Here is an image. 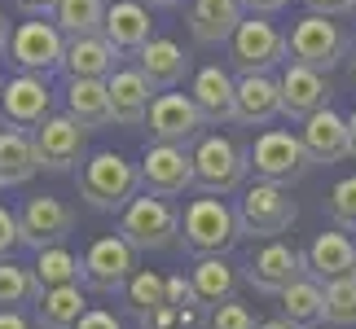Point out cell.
Here are the masks:
<instances>
[{
	"label": "cell",
	"mask_w": 356,
	"mask_h": 329,
	"mask_svg": "<svg viewBox=\"0 0 356 329\" xmlns=\"http://www.w3.org/2000/svg\"><path fill=\"white\" fill-rule=\"evenodd\" d=\"M145 189L141 180V162H128L115 149H97L84 158L79 167V198L92 211H123L128 202Z\"/></svg>",
	"instance_id": "cell-1"
},
{
	"label": "cell",
	"mask_w": 356,
	"mask_h": 329,
	"mask_svg": "<svg viewBox=\"0 0 356 329\" xmlns=\"http://www.w3.org/2000/svg\"><path fill=\"white\" fill-rule=\"evenodd\" d=\"M286 49H291V62L312 66V71L330 75L343 58H352V35L343 22H334L330 13H304V18L291 22L286 31Z\"/></svg>",
	"instance_id": "cell-2"
},
{
	"label": "cell",
	"mask_w": 356,
	"mask_h": 329,
	"mask_svg": "<svg viewBox=\"0 0 356 329\" xmlns=\"http://www.w3.org/2000/svg\"><path fill=\"white\" fill-rule=\"evenodd\" d=\"M242 237V219L220 194H202L181 215V246L189 255H225Z\"/></svg>",
	"instance_id": "cell-3"
},
{
	"label": "cell",
	"mask_w": 356,
	"mask_h": 329,
	"mask_svg": "<svg viewBox=\"0 0 356 329\" xmlns=\"http://www.w3.org/2000/svg\"><path fill=\"white\" fill-rule=\"evenodd\" d=\"M225 49H229V66H234L238 75H273L291 58L286 31L273 22V13H246Z\"/></svg>",
	"instance_id": "cell-4"
},
{
	"label": "cell",
	"mask_w": 356,
	"mask_h": 329,
	"mask_svg": "<svg viewBox=\"0 0 356 329\" xmlns=\"http://www.w3.org/2000/svg\"><path fill=\"white\" fill-rule=\"evenodd\" d=\"M194 171L202 194H238L246 171H251V149H242L225 132H202L194 141Z\"/></svg>",
	"instance_id": "cell-5"
},
{
	"label": "cell",
	"mask_w": 356,
	"mask_h": 329,
	"mask_svg": "<svg viewBox=\"0 0 356 329\" xmlns=\"http://www.w3.org/2000/svg\"><path fill=\"white\" fill-rule=\"evenodd\" d=\"M119 233L136 251H168L172 242H181V211L172 207V198L145 189L119 211Z\"/></svg>",
	"instance_id": "cell-6"
},
{
	"label": "cell",
	"mask_w": 356,
	"mask_h": 329,
	"mask_svg": "<svg viewBox=\"0 0 356 329\" xmlns=\"http://www.w3.org/2000/svg\"><path fill=\"white\" fill-rule=\"evenodd\" d=\"M238 219H242V237L273 242V237H282V233H291V224L299 219V207H295V198L286 194V185L255 180L238 202Z\"/></svg>",
	"instance_id": "cell-7"
},
{
	"label": "cell",
	"mask_w": 356,
	"mask_h": 329,
	"mask_svg": "<svg viewBox=\"0 0 356 329\" xmlns=\"http://www.w3.org/2000/svg\"><path fill=\"white\" fill-rule=\"evenodd\" d=\"M312 167V154L304 145V136L286 132V128H268L255 136L251 145V171L259 180H277V185H295L304 180Z\"/></svg>",
	"instance_id": "cell-8"
},
{
	"label": "cell",
	"mask_w": 356,
	"mask_h": 329,
	"mask_svg": "<svg viewBox=\"0 0 356 329\" xmlns=\"http://www.w3.org/2000/svg\"><path fill=\"white\" fill-rule=\"evenodd\" d=\"M66 44H71V35H66L53 18L49 22L44 18H31V22H18V26H13L9 58H13L18 71L53 75V71H62V62H66Z\"/></svg>",
	"instance_id": "cell-9"
},
{
	"label": "cell",
	"mask_w": 356,
	"mask_h": 329,
	"mask_svg": "<svg viewBox=\"0 0 356 329\" xmlns=\"http://www.w3.org/2000/svg\"><path fill=\"white\" fill-rule=\"evenodd\" d=\"M0 119H5V128H22V132H35L44 119H53L49 75H35V71L9 75L5 88H0Z\"/></svg>",
	"instance_id": "cell-10"
},
{
	"label": "cell",
	"mask_w": 356,
	"mask_h": 329,
	"mask_svg": "<svg viewBox=\"0 0 356 329\" xmlns=\"http://www.w3.org/2000/svg\"><path fill=\"white\" fill-rule=\"evenodd\" d=\"M136 272V246L123 233H106L84 251V285L97 294H123Z\"/></svg>",
	"instance_id": "cell-11"
},
{
	"label": "cell",
	"mask_w": 356,
	"mask_h": 329,
	"mask_svg": "<svg viewBox=\"0 0 356 329\" xmlns=\"http://www.w3.org/2000/svg\"><path fill=\"white\" fill-rule=\"evenodd\" d=\"M141 180H145L149 194H163V198H181V194H189V189H198L194 149L154 141L145 149V158H141Z\"/></svg>",
	"instance_id": "cell-12"
},
{
	"label": "cell",
	"mask_w": 356,
	"mask_h": 329,
	"mask_svg": "<svg viewBox=\"0 0 356 329\" xmlns=\"http://www.w3.org/2000/svg\"><path fill=\"white\" fill-rule=\"evenodd\" d=\"M145 128L154 141H168V145H194L202 128H207V115L198 110V101L189 92H159L154 106H149V119Z\"/></svg>",
	"instance_id": "cell-13"
},
{
	"label": "cell",
	"mask_w": 356,
	"mask_h": 329,
	"mask_svg": "<svg viewBox=\"0 0 356 329\" xmlns=\"http://www.w3.org/2000/svg\"><path fill=\"white\" fill-rule=\"evenodd\" d=\"M308 272V255H299L295 246H286L273 237L268 246H259V251L242 264V277L255 285L259 294H282L291 281H299Z\"/></svg>",
	"instance_id": "cell-14"
},
{
	"label": "cell",
	"mask_w": 356,
	"mask_h": 329,
	"mask_svg": "<svg viewBox=\"0 0 356 329\" xmlns=\"http://www.w3.org/2000/svg\"><path fill=\"white\" fill-rule=\"evenodd\" d=\"M18 224H22V246L44 251V246H62L75 233V211L62 198H26Z\"/></svg>",
	"instance_id": "cell-15"
},
{
	"label": "cell",
	"mask_w": 356,
	"mask_h": 329,
	"mask_svg": "<svg viewBox=\"0 0 356 329\" xmlns=\"http://www.w3.org/2000/svg\"><path fill=\"white\" fill-rule=\"evenodd\" d=\"M84 123L71 115H53L35 128V149H40V167L44 171H71L84 158Z\"/></svg>",
	"instance_id": "cell-16"
},
{
	"label": "cell",
	"mask_w": 356,
	"mask_h": 329,
	"mask_svg": "<svg viewBox=\"0 0 356 329\" xmlns=\"http://www.w3.org/2000/svg\"><path fill=\"white\" fill-rule=\"evenodd\" d=\"M106 84H111V119H115V128H145L159 88L145 79L141 66H119Z\"/></svg>",
	"instance_id": "cell-17"
},
{
	"label": "cell",
	"mask_w": 356,
	"mask_h": 329,
	"mask_svg": "<svg viewBox=\"0 0 356 329\" xmlns=\"http://www.w3.org/2000/svg\"><path fill=\"white\" fill-rule=\"evenodd\" d=\"M277 84H282V115L299 119V123L330 106V92H334L330 79H325V71H312V66H299V62L286 66V71L277 75Z\"/></svg>",
	"instance_id": "cell-18"
},
{
	"label": "cell",
	"mask_w": 356,
	"mask_h": 329,
	"mask_svg": "<svg viewBox=\"0 0 356 329\" xmlns=\"http://www.w3.org/2000/svg\"><path fill=\"white\" fill-rule=\"evenodd\" d=\"M189 97L207 115V123H238V79L225 66H198L189 79Z\"/></svg>",
	"instance_id": "cell-19"
},
{
	"label": "cell",
	"mask_w": 356,
	"mask_h": 329,
	"mask_svg": "<svg viewBox=\"0 0 356 329\" xmlns=\"http://www.w3.org/2000/svg\"><path fill=\"white\" fill-rule=\"evenodd\" d=\"M304 145H308V154H312V162H343V158H352V128H348V119L339 115V110H317V115H308L304 119Z\"/></svg>",
	"instance_id": "cell-20"
},
{
	"label": "cell",
	"mask_w": 356,
	"mask_h": 329,
	"mask_svg": "<svg viewBox=\"0 0 356 329\" xmlns=\"http://www.w3.org/2000/svg\"><path fill=\"white\" fill-rule=\"evenodd\" d=\"M102 35L111 40L119 53H141L154 40V22H149V5L145 0H111L106 9V26Z\"/></svg>",
	"instance_id": "cell-21"
},
{
	"label": "cell",
	"mask_w": 356,
	"mask_h": 329,
	"mask_svg": "<svg viewBox=\"0 0 356 329\" xmlns=\"http://www.w3.org/2000/svg\"><path fill=\"white\" fill-rule=\"evenodd\" d=\"M246 18L242 0H189V31L198 44H229Z\"/></svg>",
	"instance_id": "cell-22"
},
{
	"label": "cell",
	"mask_w": 356,
	"mask_h": 329,
	"mask_svg": "<svg viewBox=\"0 0 356 329\" xmlns=\"http://www.w3.org/2000/svg\"><path fill=\"white\" fill-rule=\"evenodd\" d=\"M119 58L123 53L106 35H75L66 44L62 71H66V79H111L119 71Z\"/></svg>",
	"instance_id": "cell-23"
},
{
	"label": "cell",
	"mask_w": 356,
	"mask_h": 329,
	"mask_svg": "<svg viewBox=\"0 0 356 329\" xmlns=\"http://www.w3.org/2000/svg\"><path fill=\"white\" fill-rule=\"evenodd\" d=\"M136 66L145 71V79H149L159 92H172V88H181L185 79H189V58H185V49L176 44V40H168V35H154V40H149V44L136 53Z\"/></svg>",
	"instance_id": "cell-24"
},
{
	"label": "cell",
	"mask_w": 356,
	"mask_h": 329,
	"mask_svg": "<svg viewBox=\"0 0 356 329\" xmlns=\"http://www.w3.org/2000/svg\"><path fill=\"white\" fill-rule=\"evenodd\" d=\"M304 255H308V272H312L321 285L334 281V277H348V272H356V246H352V237H348V228L317 233Z\"/></svg>",
	"instance_id": "cell-25"
},
{
	"label": "cell",
	"mask_w": 356,
	"mask_h": 329,
	"mask_svg": "<svg viewBox=\"0 0 356 329\" xmlns=\"http://www.w3.org/2000/svg\"><path fill=\"white\" fill-rule=\"evenodd\" d=\"M282 115V84L273 75H242L238 79V123L264 128Z\"/></svg>",
	"instance_id": "cell-26"
},
{
	"label": "cell",
	"mask_w": 356,
	"mask_h": 329,
	"mask_svg": "<svg viewBox=\"0 0 356 329\" xmlns=\"http://www.w3.org/2000/svg\"><path fill=\"white\" fill-rule=\"evenodd\" d=\"M66 115L84 128H111V84L106 79H66Z\"/></svg>",
	"instance_id": "cell-27"
},
{
	"label": "cell",
	"mask_w": 356,
	"mask_h": 329,
	"mask_svg": "<svg viewBox=\"0 0 356 329\" xmlns=\"http://www.w3.org/2000/svg\"><path fill=\"white\" fill-rule=\"evenodd\" d=\"M40 167V149H35V132L22 128H5L0 132V180L5 185H26Z\"/></svg>",
	"instance_id": "cell-28"
},
{
	"label": "cell",
	"mask_w": 356,
	"mask_h": 329,
	"mask_svg": "<svg viewBox=\"0 0 356 329\" xmlns=\"http://www.w3.org/2000/svg\"><path fill=\"white\" fill-rule=\"evenodd\" d=\"M31 307H35V325L40 329H75L79 317L88 312L79 281L75 285H53V290H40V298H35Z\"/></svg>",
	"instance_id": "cell-29"
},
{
	"label": "cell",
	"mask_w": 356,
	"mask_h": 329,
	"mask_svg": "<svg viewBox=\"0 0 356 329\" xmlns=\"http://www.w3.org/2000/svg\"><path fill=\"white\" fill-rule=\"evenodd\" d=\"M277 298H282V317L295 321L299 329H317L325 321V285L312 277V272H304L299 281H291Z\"/></svg>",
	"instance_id": "cell-30"
},
{
	"label": "cell",
	"mask_w": 356,
	"mask_h": 329,
	"mask_svg": "<svg viewBox=\"0 0 356 329\" xmlns=\"http://www.w3.org/2000/svg\"><path fill=\"white\" fill-rule=\"evenodd\" d=\"M189 277H194V290L202 298V307H216V303H225V298L238 294L242 272L229 264L225 255H198V264H194Z\"/></svg>",
	"instance_id": "cell-31"
},
{
	"label": "cell",
	"mask_w": 356,
	"mask_h": 329,
	"mask_svg": "<svg viewBox=\"0 0 356 329\" xmlns=\"http://www.w3.org/2000/svg\"><path fill=\"white\" fill-rule=\"evenodd\" d=\"M35 281H40V290H53V285H75V281H84V259L71 255L66 246H44V251H35Z\"/></svg>",
	"instance_id": "cell-32"
},
{
	"label": "cell",
	"mask_w": 356,
	"mask_h": 329,
	"mask_svg": "<svg viewBox=\"0 0 356 329\" xmlns=\"http://www.w3.org/2000/svg\"><path fill=\"white\" fill-rule=\"evenodd\" d=\"M106 9H111V0H58L53 22H58L71 40H75V35H102Z\"/></svg>",
	"instance_id": "cell-33"
},
{
	"label": "cell",
	"mask_w": 356,
	"mask_h": 329,
	"mask_svg": "<svg viewBox=\"0 0 356 329\" xmlns=\"http://www.w3.org/2000/svg\"><path fill=\"white\" fill-rule=\"evenodd\" d=\"M123 303H128V312L136 321H145L149 312H159L168 303V277H159L154 268H136L132 281L123 285Z\"/></svg>",
	"instance_id": "cell-34"
},
{
	"label": "cell",
	"mask_w": 356,
	"mask_h": 329,
	"mask_svg": "<svg viewBox=\"0 0 356 329\" xmlns=\"http://www.w3.org/2000/svg\"><path fill=\"white\" fill-rule=\"evenodd\" d=\"M40 298V281L31 268H18L13 259H0V307H26Z\"/></svg>",
	"instance_id": "cell-35"
},
{
	"label": "cell",
	"mask_w": 356,
	"mask_h": 329,
	"mask_svg": "<svg viewBox=\"0 0 356 329\" xmlns=\"http://www.w3.org/2000/svg\"><path fill=\"white\" fill-rule=\"evenodd\" d=\"M325 321L330 325H356V272L325 281Z\"/></svg>",
	"instance_id": "cell-36"
},
{
	"label": "cell",
	"mask_w": 356,
	"mask_h": 329,
	"mask_svg": "<svg viewBox=\"0 0 356 329\" xmlns=\"http://www.w3.org/2000/svg\"><path fill=\"white\" fill-rule=\"evenodd\" d=\"M141 329H207V312L202 307H181V303H163L159 312H149Z\"/></svg>",
	"instance_id": "cell-37"
},
{
	"label": "cell",
	"mask_w": 356,
	"mask_h": 329,
	"mask_svg": "<svg viewBox=\"0 0 356 329\" xmlns=\"http://www.w3.org/2000/svg\"><path fill=\"white\" fill-rule=\"evenodd\" d=\"M325 211H330L334 228L356 233V176H343V180L330 189V198H325Z\"/></svg>",
	"instance_id": "cell-38"
},
{
	"label": "cell",
	"mask_w": 356,
	"mask_h": 329,
	"mask_svg": "<svg viewBox=\"0 0 356 329\" xmlns=\"http://www.w3.org/2000/svg\"><path fill=\"white\" fill-rule=\"evenodd\" d=\"M207 329H255L251 307L238 303V298H225V303L207 307Z\"/></svg>",
	"instance_id": "cell-39"
},
{
	"label": "cell",
	"mask_w": 356,
	"mask_h": 329,
	"mask_svg": "<svg viewBox=\"0 0 356 329\" xmlns=\"http://www.w3.org/2000/svg\"><path fill=\"white\" fill-rule=\"evenodd\" d=\"M22 246V224H18V215L0 207V259H13V251Z\"/></svg>",
	"instance_id": "cell-40"
},
{
	"label": "cell",
	"mask_w": 356,
	"mask_h": 329,
	"mask_svg": "<svg viewBox=\"0 0 356 329\" xmlns=\"http://www.w3.org/2000/svg\"><path fill=\"white\" fill-rule=\"evenodd\" d=\"M168 303H181V307H202V298H198V290H194V277H185V272L168 277Z\"/></svg>",
	"instance_id": "cell-41"
},
{
	"label": "cell",
	"mask_w": 356,
	"mask_h": 329,
	"mask_svg": "<svg viewBox=\"0 0 356 329\" xmlns=\"http://www.w3.org/2000/svg\"><path fill=\"white\" fill-rule=\"evenodd\" d=\"M75 329H123V325H119L115 312H106V307H88L84 317H79V325H75Z\"/></svg>",
	"instance_id": "cell-42"
},
{
	"label": "cell",
	"mask_w": 356,
	"mask_h": 329,
	"mask_svg": "<svg viewBox=\"0 0 356 329\" xmlns=\"http://www.w3.org/2000/svg\"><path fill=\"white\" fill-rule=\"evenodd\" d=\"M312 13H330V18H343V13H356V0H304Z\"/></svg>",
	"instance_id": "cell-43"
},
{
	"label": "cell",
	"mask_w": 356,
	"mask_h": 329,
	"mask_svg": "<svg viewBox=\"0 0 356 329\" xmlns=\"http://www.w3.org/2000/svg\"><path fill=\"white\" fill-rule=\"evenodd\" d=\"M26 18H53V9H58V0H13Z\"/></svg>",
	"instance_id": "cell-44"
},
{
	"label": "cell",
	"mask_w": 356,
	"mask_h": 329,
	"mask_svg": "<svg viewBox=\"0 0 356 329\" xmlns=\"http://www.w3.org/2000/svg\"><path fill=\"white\" fill-rule=\"evenodd\" d=\"M0 329H40V325H31L18 307H0Z\"/></svg>",
	"instance_id": "cell-45"
},
{
	"label": "cell",
	"mask_w": 356,
	"mask_h": 329,
	"mask_svg": "<svg viewBox=\"0 0 356 329\" xmlns=\"http://www.w3.org/2000/svg\"><path fill=\"white\" fill-rule=\"evenodd\" d=\"M246 5V13H282L291 0H242Z\"/></svg>",
	"instance_id": "cell-46"
},
{
	"label": "cell",
	"mask_w": 356,
	"mask_h": 329,
	"mask_svg": "<svg viewBox=\"0 0 356 329\" xmlns=\"http://www.w3.org/2000/svg\"><path fill=\"white\" fill-rule=\"evenodd\" d=\"M9 40H13V31H9V18H5V9H0V53H9Z\"/></svg>",
	"instance_id": "cell-47"
},
{
	"label": "cell",
	"mask_w": 356,
	"mask_h": 329,
	"mask_svg": "<svg viewBox=\"0 0 356 329\" xmlns=\"http://www.w3.org/2000/svg\"><path fill=\"white\" fill-rule=\"evenodd\" d=\"M255 329H299L295 321H286V317H273V321H259Z\"/></svg>",
	"instance_id": "cell-48"
},
{
	"label": "cell",
	"mask_w": 356,
	"mask_h": 329,
	"mask_svg": "<svg viewBox=\"0 0 356 329\" xmlns=\"http://www.w3.org/2000/svg\"><path fill=\"white\" fill-rule=\"evenodd\" d=\"M149 9H176V5H185V0H145Z\"/></svg>",
	"instance_id": "cell-49"
},
{
	"label": "cell",
	"mask_w": 356,
	"mask_h": 329,
	"mask_svg": "<svg viewBox=\"0 0 356 329\" xmlns=\"http://www.w3.org/2000/svg\"><path fill=\"white\" fill-rule=\"evenodd\" d=\"M348 128H352V158H356V110L348 115Z\"/></svg>",
	"instance_id": "cell-50"
},
{
	"label": "cell",
	"mask_w": 356,
	"mask_h": 329,
	"mask_svg": "<svg viewBox=\"0 0 356 329\" xmlns=\"http://www.w3.org/2000/svg\"><path fill=\"white\" fill-rule=\"evenodd\" d=\"M352 75H356V44H352Z\"/></svg>",
	"instance_id": "cell-51"
},
{
	"label": "cell",
	"mask_w": 356,
	"mask_h": 329,
	"mask_svg": "<svg viewBox=\"0 0 356 329\" xmlns=\"http://www.w3.org/2000/svg\"><path fill=\"white\" fill-rule=\"evenodd\" d=\"M0 88H5V79H0Z\"/></svg>",
	"instance_id": "cell-52"
},
{
	"label": "cell",
	"mask_w": 356,
	"mask_h": 329,
	"mask_svg": "<svg viewBox=\"0 0 356 329\" xmlns=\"http://www.w3.org/2000/svg\"><path fill=\"white\" fill-rule=\"evenodd\" d=\"M0 189H5V180H0Z\"/></svg>",
	"instance_id": "cell-53"
}]
</instances>
